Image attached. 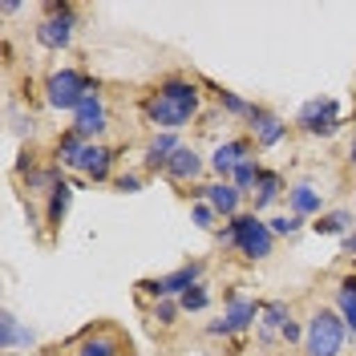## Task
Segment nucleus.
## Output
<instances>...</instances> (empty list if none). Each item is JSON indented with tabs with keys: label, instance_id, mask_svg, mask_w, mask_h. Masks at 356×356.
<instances>
[{
	"label": "nucleus",
	"instance_id": "4468645a",
	"mask_svg": "<svg viewBox=\"0 0 356 356\" xmlns=\"http://www.w3.org/2000/svg\"><path fill=\"white\" fill-rule=\"evenodd\" d=\"M202 166H207V162H202V154L195 150V146H178L162 175L170 178V182H195V178L202 175Z\"/></svg>",
	"mask_w": 356,
	"mask_h": 356
},
{
	"label": "nucleus",
	"instance_id": "20e7f679",
	"mask_svg": "<svg viewBox=\"0 0 356 356\" xmlns=\"http://www.w3.org/2000/svg\"><path fill=\"white\" fill-rule=\"evenodd\" d=\"M97 77H89L81 69H53L49 77H44V97H49V106L53 110H65V113H77L81 110V102L89 97H97Z\"/></svg>",
	"mask_w": 356,
	"mask_h": 356
},
{
	"label": "nucleus",
	"instance_id": "c9c22d12",
	"mask_svg": "<svg viewBox=\"0 0 356 356\" xmlns=\"http://www.w3.org/2000/svg\"><path fill=\"white\" fill-rule=\"evenodd\" d=\"M4 356H13V353H4Z\"/></svg>",
	"mask_w": 356,
	"mask_h": 356
},
{
	"label": "nucleus",
	"instance_id": "ddd939ff",
	"mask_svg": "<svg viewBox=\"0 0 356 356\" xmlns=\"http://www.w3.org/2000/svg\"><path fill=\"white\" fill-rule=\"evenodd\" d=\"M202 202H211L215 207V215L219 219H235V215H243L239 207H243V191L235 186V182H211V186H202Z\"/></svg>",
	"mask_w": 356,
	"mask_h": 356
},
{
	"label": "nucleus",
	"instance_id": "423d86ee",
	"mask_svg": "<svg viewBox=\"0 0 356 356\" xmlns=\"http://www.w3.org/2000/svg\"><path fill=\"white\" fill-rule=\"evenodd\" d=\"M202 284V264H182L175 267L170 275H158V280H142L138 291L146 296V300H182L186 291Z\"/></svg>",
	"mask_w": 356,
	"mask_h": 356
},
{
	"label": "nucleus",
	"instance_id": "5701e85b",
	"mask_svg": "<svg viewBox=\"0 0 356 356\" xmlns=\"http://www.w3.org/2000/svg\"><path fill=\"white\" fill-rule=\"evenodd\" d=\"M86 138H81V134H61V138H57V166H73V170H77V162H81V154H86Z\"/></svg>",
	"mask_w": 356,
	"mask_h": 356
},
{
	"label": "nucleus",
	"instance_id": "c85d7f7f",
	"mask_svg": "<svg viewBox=\"0 0 356 356\" xmlns=\"http://www.w3.org/2000/svg\"><path fill=\"white\" fill-rule=\"evenodd\" d=\"M267 227H271V235H275V239H280V235H300V231H304V219H300V215H275V219H267Z\"/></svg>",
	"mask_w": 356,
	"mask_h": 356
},
{
	"label": "nucleus",
	"instance_id": "9d476101",
	"mask_svg": "<svg viewBox=\"0 0 356 356\" xmlns=\"http://www.w3.org/2000/svg\"><path fill=\"white\" fill-rule=\"evenodd\" d=\"M122 353H130V340H122L113 328H89V332H81L73 356H122Z\"/></svg>",
	"mask_w": 356,
	"mask_h": 356
},
{
	"label": "nucleus",
	"instance_id": "a211bd4d",
	"mask_svg": "<svg viewBox=\"0 0 356 356\" xmlns=\"http://www.w3.org/2000/svg\"><path fill=\"white\" fill-rule=\"evenodd\" d=\"M336 312L344 316L348 336L356 340V275H340L336 280Z\"/></svg>",
	"mask_w": 356,
	"mask_h": 356
},
{
	"label": "nucleus",
	"instance_id": "9b49d317",
	"mask_svg": "<svg viewBox=\"0 0 356 356\" xmlns=\"http://www.w3.org/2000/svg\"><path fill=\"white\" fill-rule=\"evenodd\" d=\"M73 134H81L86 142H93L97 134L110 130V113H106V102H102V93L97 97H89V102H81V110L73 113V126H69Z\"/></svg>",
	"mask_w": 356,
	"mask_h": 356
},
{
	"label": "nucleus",
	"instance_id": "f3484780",
	"mask_svg": "<svg viewBox=\"0 0 356 356\" xmlns=\"http://www.w3.org/2000/svg\"><path fill=\"white\" fill-rule=\"evenodd\" d=\"M291 324V312L284 300H267L264 312H259V340L264 344H271L275 336H284V328Z\"/></svg>",
	"mask_w": 356,
	"mask_h": 356
},
{
	"label": "nucleus",
	"instance_id": "1a4fd4ad",
	"mask_svg": "<svg viewBox=\"0 0 356 356\" xmlns=\"http://www.w3.org/2000/svg\"><path fill=\"white\" fill-rule=\"evenodd\" d=\"M247 158H255L251 138H231V142L215 146V154H211V170L219 175V182H231V175L239 170V162H247Z\"/></svg>",
	"mask_w": 356,
	"mask_h": 356
},
{
	"label": "nucleus",
	"instance_id": "f8f14e48",
	"mask_svg": "<svg viewBox=\"0 0 356 356\" xmlns=\"http://www.w3.org/2000/svg\"><path fill=\"white\" fill-rule=\"evenodd\" d=\"M247 122H251V134H255V146H264V150H271V146H280V142L288 138V122H284L280 113L264 110V106H255Z\"/></svg>",
	"mask_w": 356,
	"mask_h": 356
},
{
	"label": "nucleus",
	"instance_id": "39448f33",
	"mask_svg": "<svg viewBox=\"0 0 356 356\" xmlns=\"http://www.w3.org/2000/svg\"><path fill=\"white\" fill-rule=\"evenodd\" d=\"M73 37H77V8L69 0H49L44 17L37 21V44L61 53V49L73 44Z\"/></svg>",
	"mask_w": 356,
	"mask_h": 356
},
{
	"label": "nucleus",
	"instance_id": "6ab92c4d",
	"mask_svg": "<svg viewBox=\"0 0 356 356\" xmlns=\"http://www.w3.org/2000/svg\"><path fill=\"white\" fill-rule=\"evenodd\" d=\"M178 142L175 134H158V138H150V146H146V170L150 175H158V170H166V162H170V154H175Z\"/></svg>",
	"mask_w": 356,
	"mask_h": 356
},
{
	"label": "nucleus",
	"instance_id": "7c9ffc66",
	"mask_svg": "<svg viewBox=\"0 0 356 356\" xmlns=\"http://www.w3.org/2000/svg\"><path fill=\"white\" fill-rule=\"evenodd\" d=\"M113 186H118V191H126V195H134V191H142V178H138V175H118V178H113Z\"/></svg>",
	"mask_w": 356,
	"mask_h": 356
},
{
	"label": "nucleus",
	"instance_id": "72a5a7b5",
	"mask_svg": "<svg viewBox=\"0 0 356 356\" xmlns=\"http://www.w3.org/2000/svg\"><path fill=\"white\" fill-rule=\"evenodd\" d=\"M0 13H4V17H13V13H21V4H17V0H4V4H0Z\"/></svg>",
	"mask_w": 356,
	"mask_h": 356
},
{
	"label": "nucleus",
	"instance_id": "f03ea898",
	"mask_svg": "<svg viewBox=\"0 0 356 356\" xmlns=\"http://www.w3.org/2000/svg\"><path fill=\"white\" fill-rule=\"evenodd\" d=\"M215 239H219L222 247H235L247 264H264L267 255L275 251V235H271L267 219H259L255 211L235 215V219L227 222L222 231H215Z\"/></svg>",
	"mask_w": 356,
	"mask_h": 356
},
{
	"label": "nucleus",
	"instance_id": "a878e982",
	"mask_svg": "<svg viewBox=\"0 0 356 356\" xmlns=\"http://www.w3.org/2000/svg\"><path fill=\"white\" fill-rule=\"evenodd\" d=\"M215 97H219V106H222L227 113H231V118H251V110H255V106H251L247 97L231 93V89H215Z\"/></svg>",
	"mask_w": 356,
	"mask_h": 356
},
{
	"label": "nucleus",
	"instance_id": "cd10ccee",
	"mask_svg": "<svg viewBox=\"0 0 356 356\" xmlns=\"http://www.w3.org/2000/svg\"><path fill=\"white\" fill-rule=\"evenodd\" d=\"M178 300H154V304H150V320H154V324H162V328H170V324H175L178 320Z\"/></svg>",
	"mask_w": 356,
	"mask_h": 356
},
{
	"label": "nucleus",
	"instance_id": "2f4dec72",
	"mask_svg": "<svg viewBox=\"0 0 356 356\" xmlns=\"http://www.w3.org/2000/svg\"><path fill=\"white\" fill-rule=\"evenodd\" d=\"M280 340H284V344H304V328H300V324L291 320L288 328H284V336H280Z\"/></svg>",
	"mask_w": 356,
	"mask_h": 356
},
{
	"label": "nucleus",
	"instance_id": "6e6552de",
	"mask_svg": "<svg viewBox=\"0 0 356 356\" xmlns=\"http://www.w3.org/2000/svg\"><path fill=\"white\" fill-rule=\"evenodd\" d=\"M259 312L264 304H255V300H247L239 291H227V312H222V320L215 324H207V336H235L251 328V324H259Z\"/></svg>",
	"mask_w": 356,
	"mask_h": 356
},
{
	"label": "nucleus",
	"instance_id": "f257e3e1",
	"mask_svg": "<svg viewBox=\"0 0 356 356\" xmlns=\"http://www.w3.org/2000/svg\"><path fill=\"white\" fill-rule=\"evenodd\" d=\"M199 106H202L199 81L178 77V73L162 77V81L142 97V113H146V122H150V126H162L166 134L182 130V126L199 113Z\"/></svg>",
	"mask_w": 356,
	"mask_h": 356
},
{
	"label": "nucleus",
	"instance_id": "dca6fc26",
	"mask_svg": "<svg viewBox=\"0 0 356 356\" xmlns=\"http://www.w3.org/2000/svg\"><path fill=\"white\" fill-rule=\"evenodd\" d=\"M77 170L89 178V182H106L113 170V150L110 146H102V142H89L86 154H81V162H77Z\"/></svg>",
	"mask_w": 356,
	"mask_h": 356
},
{
	"label": "nucleus",
	"instance_id": "412c9836",
	"mask_svg": "<svg viewBox=\"0 0 356 356\" xmlns=\"http://www.w3.org/2000/svg\"><path fill=\"white\" fill-rule=\"evenodd\" d=\"M280 195H288V186H284V175H280V170H264L259 186H255V215H259L264 207H271V202L280 199Z\"/></svg>",
	"mask_w": 356,
	"mask_h": 356
},
{
	"label": "nucleus",
	"instance_id": "c756f323",
	"mask_svg": "<svg viewBox=\"0 0 356 356\" xmlns=\"http://www.w3.org/2000/svg\"><path fill=\"white\" fill-rule=\"evenodd\" d=\"M191 219H195V227H202V231H215V207L211 202H195V211H191Z\"/></svg>",
	"mask_w": 356,
	"mask_h": 356
},
{
	"label": "nucleus",
	"instance_id": "f704fd0d",
	"mask_svg": "<svg viewBox=\"0 0 356 356\" xmlns=\"http://www.w3.org/2000/svg\"><path fill=\"white\" fill-rule=\"evenodd\" d=\"M348 162H353V166H356V138H353V142H348Z\"/></svg>",
	"mask_w": 356,
	"mask_h": 356
},
{
	"label": "nucleus",
	"instance_id": "0eeeda50",
	"mask_svg": "<svg viewBox=\"0 0 356 356\" xmlns=\"http://www.w3.org/2000/svg\"><path fill=\"white\" fill-rule=\"evenodd\" d=\"M296 126L304 134H312V138H332L344 126L340 122V102L336 97H312V102H304L300 113H296Z\"/></svg>",
	"mask_w": 356,
	"mask_h": 356
},
{
	"label": "nucleus",
	"instance_id": "393cba45",
	"mask_svg": "<svg viewBox=\"0 0 356 356\" xmlns=\"http://www.w3.org/2000/svg\"><path fill=\"white\" fill-rule=\"evenodd\" d=\"M259 178H264V166H259V158H247V162H239V170L231 175V182H235L243 195H255Z\"/></svg>",
	"mask_w": 356,
	"mask_h": 356
},
{
	"label": "nucleus",
	"instance_id": "7ed1b4c3",
	"mask_svg": "<svg viewBox=\"0 0 356 356\" xmlns=\"http://www.w3.org/2000/svg\"><path fill=\"white\" fill-rule=\"evenodd\" d=\"M348 344V324L332 308H312L304 324V353L308 356H340Z\"/></svg>",
	"mask_w": 356,
	"mask_h": 356
},
{
	"label": "nucleus",
	"instance_id": "4be33fe9",
	"mask_svg": "<svg viewBox=\"0 0 356 356\" xmlns=\"http://www.w3.org/2000/svg\"><path fill=\"white\" fill-rule=\"evenodd\" d=\"M69 202H73V182H61L53 195H49V202H44V222L49 227H61L69 215Z\"/></svg>",
	"mask_w": 356,
	"mask_h": 356
},
{
	"label": "nucleus",
	"instance_id": "b1692460",
	"mask_svg": "<svg viewBox=\"0 0 356 356\" xmlns=\"http://www.w3.org/2000/svg\"><path fill=\"white\" fill-rule=\"evenodd\" d=\"M312 227H316V235H348L353 231V211H328Z\"/></svg>",
	"mask_w": 356,
	"mask_h": 356
},
{
	"label": "nucleus",
	"instance_id": "473e14b6",
	"mask_svg": "<svg viewBox=\"0 0 356 356\" xmlns=\"http://www.w3.org/2000/svg\"><path fill=\"white\" fill-rule=\"evenodd\" d=\"M344 255H353V259H356V227L344 235Z\"/></svg>",
	"mask_w": 356,
	"mask_h": 356
},
{
	"label": "nucleus",
	"instance_id": "bb28decb",
	"mask_svg": "<svg viewBox=\"0 0 356 356\" xmlns=\"http://www.w3.org/2000/svg\"><path fill=\"white\" fill-rule=\"evenodd\" d=\"M178 308L182 312H207L211 308V288H207V284H195V288L178 300Z\"/></svg>",
	"mask_w": 356,
	"mask_h": 356
},
{
	"label": "nucleus",
	"instance_id": "aec40b11",
	"mask_svg": "<svg viewBox=\"0 0 356 356\" xmlns=\"http://www.w3.org/2000/svg\"><path fill=\"white\" fill-rule=\"evenodd\" d=\"M29 348L33 344V332L29 328H21V320L13 316V312H0V348L4 353H13V348Z\"/></svg>",
	"mask_w": 356,
	"mask_h": 356
},
{
	"label": "nucleus",
	"instance_id": "2eb2a0df",
	"mask_svg": "<svg viewBox=\"0 0 356 356\" xmlns=\"http://www.w3.org/2000/svg\"><path fill=\"white\" fill-rule=\"evenodd\" d=\"M288 211L300 215V219H320L324 215V195L312 182H296V186H288Z\"/></svg>",
	"mask_w": 356,
	"mask_h": 356
}]
</instances>
